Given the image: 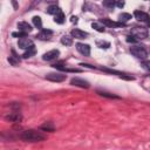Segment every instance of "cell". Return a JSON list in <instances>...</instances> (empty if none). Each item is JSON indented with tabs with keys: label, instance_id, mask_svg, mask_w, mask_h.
I'll return each mask as SVG.
<instances>
[{
	"label": "cell",
	"instance_id": "cell-1",
	"mask_svg": "<svg viewBox=\"0 0 150 150\" xmlns=\"http://www.w3.org/2000/svg\"><path fill=\"white\" fill-rule=\"evenodd\" d=\"M20 138L26 142H41L46 138V136L41 131L34 130V129H28L20 134Z\"/></svg>",
	"mask_w": 150,
	"mask_h": 150
},
{
	"label": "cell",
	"instance_id": "cell-2",
	"mask_svg": "<svg viewBox=\"0 0 150 150\" xmlns=\"http://www.w3.org/2000/svg\"><path fill=\"white\" fill-rule=\"evenodd\" d=\"M130 35L134 36L136 40H144V39L148 38L149 32H148V29H146L145 27H143V26H136V27L131 28Z\"/></svg>",
	"mask_w": 150,
	"mask_h": 150
},
{
	"label": "cell",
	"instance_id": "cell-3",
	"mask_svg": "<svg viewBox=\"0 0 150 150\" xmlns=\"http://www.w3.org/2000/svg\"><path fill=\"white\" fill-rule=\"evenodd\" d=\"M130 53H131L136 59H139V60H144V59H146V56H148L146 49H145L143 46H139V45L131 46V47H130Z\"/></svg>",
	"mask_w": 150,
	"mask_h": 150
},
{
	"label": "cell",
	"instance_id": "cell-4",
	"mask_svg": "<svg viewBox=\"0 0 150 150\" xmlns=\"http://www.w3.org/2000/svg\"><path fill=\"white\" fill-rule=\"evenodd\" d=\"M46 79L52 82H63L67 79V75L62 73H49L46 75Z\"/></svg>",
	"mask_w": 150,
	"mask_h": 150
},
{
	"label": "cell",
	"instance_id": "cell-5",
	"mask_svg": "<svg viewBox=\"0 0 150 150\" xmlns=\"http://www.w3.org/2000/svg\"><path fill=\"white\" fill-rule=\"evenodd\" d=\"M18 46H19V48H21V49L28 50V49H30V48L34 47V43H33V41H32L30 39H28V38L26 36V38L19 39V41H18Z\"/></svg>",
	"mask_w": 150,
	"mask_h": 150
},
{
	"label": "cell",
	"instance_id": "cell-6",
	"mask_svg": "<svg viewBox=\"0 0 150 150\" xmlns=\"http://www.w3.org/2000/svg\"><path fill=\"white\" fill-rule=\"evenodd\" d=\"M70 84L75 86V87H80V88H84V89H88L90 87L89 82L83 80V79H80V77H73L70 80Z\"/></svg>",
	"mask_w": 150,
	"mask_h": 150
},
{
	"label": "cell",
	"instance_id": "cell-7",
	"mask_svg": "<svg viewBox=\"0 0 150 150\" xmlns=\"http://www.w3.org/2000/svg\"><path fill=\"white\" fill-rule=\"evenodd\" d=\"M101 22L107 27H114V28H120V27H124L125 26V23H122L120 21H112L110 19H102Z\"/></svg>",
	"mask_w": 150,
	"mask_h": 150
},
{
	"label": "cell",
	"instance_id": "cell-8",
	"mask_svg": "<svg viewBox=\"0 0 150 150\" xmlns=\"http://www.w3.org/2000/svg\"><path fill=\"white\" fill-rule=\"evenodd\" d=\"M76 49H77V52H80L84 56L90 55V46L87 43H76Z\"/></svg>",
	"mask_w": 150,
	"mask_h": 150
},
{
	"label": "cell",
	"instance_id": "cell-9",
	"mask_svg": "<svg viewBox=\"0 0 150 150\" xmlns=\"http://www.w3.org/2000/svg\"><path fill=\"white\" fill-rule=\"evenodd\" d=\"M59 55H60V52H59L57 49H52V50L45 53V54L42 55V59H43L45 61H52V60H55Z\"/></svg>",
	"mask_w": 150,
	"mask_h": 150
},
{
	"label": "cell",
	"instance_id": "cell-10",
	"mask_svg": "<svg viewBox=\"0 0 150 150\" xmlns=\"http://www.w3.org/2000/svg\"><path fill=\"white\" fill-rule=\"evenodd\" d=\"M52 35H53V30H50V29H41L38 34H36V38L39 39V40H48V39H50L52 38Z\"/></svg>",
	"mask_w": 150,
	"mask_h": 150
},
{
	"label": "cell",
	"instance_id": "cell-11",
	"mask_svg": "<svg viewBox=\"0 0 150 150\" xmlns=\"http://www.w3.org/2000/svg\"><path fill=\"white\" fill-rule=\"evenodd\" d=\"M70 34H71V36H73V38H75V39H79V40H83V39H86V38L88 36V33H87V32H84V30H81V29H79V28H75V29H73Z\"/></svg>",
	"mask_w": 150,
	"mask_h": 150
},
{
	"label": "cell",
	"instance_id": "cell-12",
	"mask_svg": "<svg viewBox=\"0 0 150 150\" xmlns=\"http://www.w3.org/2000/svg\"><path fill=\"white\" fill-rule=\"evenodd\" d=\"M134 16H135V19H137L138 21H144V22L149 21V15H148L145 12L139 11V9H137V11L134 12Z\"/></svg>",
	"mask_w": 150,
	"mask_h": 150
},
{
	"label": "cell",
	"instance_id": "cell-13",
	"mask_svg": "<svg viewBox=\"0 0 150 150\" xmlns=\"http://www.w3.org/2000/svg\"><path fill=\"white\" fill-rule=\"evenodd\" d=\"M18 29H19V32H23V33H29V32H32V26L28 23V22H26V21H21V22H19L18 23Z\"/></svg>",
	"mask_w": 150,
	"mask_h": 150
},
{
	"label": "cell",
	"instance_id": "cell-14",
	"mask_svg": "<svg viewBox=\"0 0 150 150\" xmlns=\"http://www.w3.org/2000/svg\"><path fill=\"white\" fill-rule=\"evenodd\" d=\"M8 61H9V63L12 66H18L20 63V57H19V55L15 54L14 50H12V55L8 57Z\"/></svg>",
	"mask_w": 150,
	"mask_h": 150
},
{
	"label": "cell",
	"instance_id": "cell-15",
	"mask_svg": "<svg viewBox=\"0 0 150 150\" xmlns=\"http://www.w3.org/2000/svg\"><path fill=\"white\" fill-rule=\"evenodd\" d=\"M40 129L43 130V131H49V132H53V131L55 130L54 124H53L52 122H45V123L40 127Z\"/></svg>",
	"mask_w": 150,
	"mask_h": 150
},
{
	"label": "cell",
	"instance_id": "cell-16",
	"mask_svg": "<svg viewBox=\"0 0 150 150\" xmlns=\"http://www.w3.org/2000/svg\"><path fill=\"white\" fill-rule=\"evenodd\" d=\"M60 12H62V11H61V8H60L59 6H56V5L49 6V7L47 8V13H48V14H53L54 16H55L56 14H59Z\"/></svg>",
	"mask_w": 150,
	"mask_h": 150
},
{
	"label": "cell",
	"instance_id": "cell-17",
	"mask_svg": "<svg viewBox=\"0 0 150 150\" xmlns=\"http://www.w3.org/2000/svg\"><path fill=\"white\" fill-rule=\"evenodd\" d=\"M130 19H131V15H130L129 13H121V14L118 15V21L122 22V23L128 22Z\"/></svg>",
	"mask_w": 150,
	"mask_h": 150
},
{
	"label": "cell",
	"instance_id": "cell-18",
	"mask_svg": "<svg viewBox=\"0 0 150 150\" xmlns=\"http://www.w3.org/2000/svg\"><path fill=\"white\" fill-rule=\"evenodd\" d=\"M97 94L103 96V97H108V98H120V96L115 95V94H111V93H108V91H101V90H97Z\"/></svg>",
	"mask_w": 150,
	"mask_h": 150
},
{
	"label": "cell",
	"instance_id": "cell-19",
	"mask_svg": "<svg viewBox=\"0 0 150 150\" xmlns=\"http://www.w3.org/2000/svg\"><path fill=\"white\" fill-rule=\"evenodd\" d=\"M61 43L64 45V46H70L73 43V36H68V35H64L61 38Z\"/></svg>",
	"mask_w": 150,
	"mask_h": 150
},
{
	"label": "cell",
	"instance_id": "cell-20",
	"mask_svg": "<svg viewBox=\"0 0 150 150\" xmlns=\"http://www.w3.org/2000/svg\"><path fill=\"white\" fill-rule=\"evenodd\" d=\"M91 27H93L94 29H96L97 32H104V27H105V26L100 21V22H93V23H91Z\"/></svg>",
	"mask_w": 150,
	"mask_h": 150
},
{
	"label": "cell",
	"instance_id": "cell-21",
	"mask_svg": "<svg viewBox=\"0 0 150 150\" xmlns=\"http://www.w3.org/2000/svg\"><path fill=\"white\" fill-rule=\"evenodd\" d=\"M54 21L56 23H63L64 22V14H63V12H60L59 14H56L54 16Z\"/></svg>",
	"mask_w": 150,
	"mask_h": 150
},
{
	"label": "cell",
	"instance_id": "cell-22",
	"mask_svg": "<svg viewBox=\"0 0 150 150\" xmlns=\"http://www.w3.org/2000/svg\"><path fill=\"white\" fill-rule=\"evenodd\" d=\"M34 54H35V47H33V48H30V49L26 50V52L22 54V57H23V59H28V57L33 56Z\"/></svg>",
	"mask_w": 150,
	"mask_h": 150
},
{
	"label": "cell",
	"instance_id": "cell-23",
	"mask_svg": "<svg viewBox=\"0 0 150 150\" xmlns=\"http://www.w3.org/2000/svg\"><path fill=\"white\" fill-rule=\"evenodd\" d=\"M32 20H33V23H34L35 27H38V28H41L42 27V20H41L40 16H33Z\"/></svg>",
	"mask_w": 150,
	"mask_h": 150
},
{
	"label": "cell",
	"instance_id": "cell-24",
	"mask_svg": "<svg viewBox=\"0 0 150 150\" xmlns=\"http://www.w3.org/2000/svg\"><path fill=\"white\" fill-rule=\"evenodd\" d=\"M96 45H97L100 48H109V47H110V43L107 42V41H97Z\"/></svg>",
	"mask_w": 150,
	"mask_h": 150
},
{
	"label": "cell",
	"instance_id": "cell-25",
	"mask_svg": "<svg viewBox=\"0 0 150 150\" xmlns=\"http://www.w3.org/2000/svg\"><path fill=\"white\" fill-rule=\"evenodd\" d=\"M12 35L13 36H15V38H20V39H22V38H26V33H23V32H14V33H12Z\"/></svg>",
	"mask_w": 150,
	"mask_h": 150
},
{
	"label": "cell",
	"instance_id": "cell-26",
	"mask_svg": "<svg viewBox=\"0 0 150 150\" xmlns=\"http://www.w3.org/2000/svg\"><path fill=\"white\" fill-rule=\"evenodd\" d=\"M142 67H143L146 71L150 73V60H149V61H144V62L142 63Z\"/></svg>",
	"mask_w": 150,
	"mask_h": 150
},
{
	"label": "cell",
	"instance_id": "cell-27",
	"mask_svg": "<svg viewBox=\"0 0 150 150\" xmlns=\"http://www.w3.org/2000/svg\"><path fill=\"white\" fill-rule=\"evenodd\" d=\"M103 6H107V7L112 8L114 6H116V2H114V1H103Z\"/></svg>",
	"mask_w": 150,
	"mask_h": 150
},
{
	"label": "cell",
	"instance_id": "cell-28",
	"mask_svg": "<svg viewBox=\"0 0 150 150\" xmlns=\"http://www.w3.org/2000/svg\"><path fill=\"white\" fill-rule=\"evenodd\" d=\"M127 41H128V42H132V43H134V42H136L137 40H136L134 36H131V35H128V36H127Z\"/></svg>",
	"mask_w": 150,
	"mask_h": 150
},
{
	"label": "cell",
	"instance_id": "cell-29",
	"mask_svg": "<svg viewBox=\"0 0 150 150\" xmlns=\"http://www.w3.org/2000/svg\"><path fill=\"white\" fill-rule=\"evenodd\" d=\"M116 6L120 7V8H122V7L124 6V2H123V1H122V2H121V1H120V2H116Z\"/></svg>",
	"mask_w": 150,
	"mask_h": 150
},
{
	"label": "cell",
	"instance_id": "cell-30",
	"mask_svg": "<svg viewBox=\"0 0 150 150\" xmlns=\"http://www.w3.org/2000/svg\"><path fill=\"white\" fill-rule=\"evenodd\" d=\"M71 22H77V16H71Z\"/></svg>",
	"mask_w": 150,
	"mask_h": 150
}]
</instances>
